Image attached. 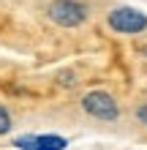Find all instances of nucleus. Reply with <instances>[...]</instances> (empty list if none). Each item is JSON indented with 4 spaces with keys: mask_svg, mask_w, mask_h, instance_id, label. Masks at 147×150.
<instances>
[{
    "mask_svg": "<svg viewBox=\"0 0 147 150\" xmlns=\"http://www.w3.org/2000/svg\"><path fill=\"white\" fill-rule=\"evenodd\" d=\"M46 16L57 28H79V25L87 22L90 8L82 0H52L46 6Z\"/></svg>",
    "mask_w": 147,
    "mask_h": 150,
    "instance_id": "obj_1",
    "label": "nucleus"
},
{
    "mask_svg": "<svg viewBox=\"0 0 147 150\" xmlns=\"http://www.w3.org/2000/svg\"><path fill=\"white\" fill-rule=\"evenodd\" d=\"M106 25L120 36H136L147 30V14H142L134 6H117L106 14Z\"/></svg>",
    "mask_w": 147,
    "mask_h": 150,
    "instance_id": "obj_2",
    "label": "nucleus"
},
{
    "mask_svg": "<svg viewBox=\"0 0 147 150\" xmlns=\"http://www.w3.org/2000/svg\"><path fill=\"white\" fill-rule=\"evenodd\" d=\"M82 109L84 115H90V117H96L101 123H115L120 117V107L115 101V96L106 93V90H90L82 96Z\"/></svg>",
    "mask_w": 147,
    "mask_h": 150,
    "instance_id": "obj_3",
    "label": "nucleus"
},
{
    "mask_svg": "<svg viewBox=\"0 0 147 150\" xmlns=\"http://www.w3.org/2000/svg\"><path fill=\"white\" fill-rule=\"evenodd\" d=\"M68 139L60 134H22L14 139V150H65Z\"/></svg>",
    "mask_w": 147,
    "mask_h": 150,
    "instance_id": "obj_4",
    "label": "nucleus"
},
{
    "mask_svg": "<svg viewBox=\"0 0 147 150\" xmlns=\"http://www.w3.org/2000/svg\"><path fill=\"white\" fill-rule=\"evenodd\" d=\"M11 128H14V117H11V112H8V107L0 101V137H6Z\"/></svg>",
    "mask_w": 147,
    "mask_h": 150,
    "instance_id": "obj_5",
    "label": "nucleus"
},
{
    "mask_svg": "<svg viewBox=\"0 0 147 150\" xmlns=\"http://www.w3.org/2000/svg\"><path fill=\"white\" fill-rule=\"evenodd\" d=\"M57 82L63 87H74L76 85V74L74 71H63V74H57Z\"/></svg>",
    "mask_w": 147,
    "mask_h": 150,
    "instance_id": "obj_6",
    "label": "nucleus"
},
{
    "mask_svg": "<svg viewBox=\"0 0 147 150\" xmlns=\"http://www.w3.org/2000/svg\"><path fill=\"white\" fill-rule=\"evenodd\" d=\"M136 120H139V123H144V126H147V101L142 104L139 109H136Z\"/></svg>",
    "mask_w": 147,
    "mask_h": 150,
    "instance_id": "obj_7",
    "label": "nucleus"
},
{
    "mask_svg": "<svg viewBox=\"0 0 147 150\" xmlns=\"http://www.w3.org/2000/svg\"><path fill=\"white\" fill-rule=\"evenodd\" d=\"M142 55H144V57H147V44H144V47H142Z\"/></svg>",
    "mask_w": 147,
    "mask_h": 150,
    "instance_id": "obj_8",
    "label": "nucleus"
}]
</instances>
